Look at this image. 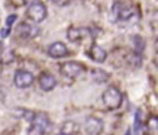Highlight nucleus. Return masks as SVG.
Instances as JSON below:
<instances>
[{"label": "nucleus", "mask_w": 158, "mask_h": 135, "mask_svg": "<svg viewBox=\"0 0 158 135\" xmlns=\"http://www.w3.org/2000/svg\"><path fill=\"white\" fill-rule=\"evenodd\" d=\"M102 102L107 109L115 110V109L120 108V105L122 103V94L116 87L110 85L102 93Z\"/></svg>", "instance_id": "1"}, {"label": "nucleus", "mask_w": 158, "mask_h": 135, "mask_svg": "<svg viewBox=\"0 0 158 135\" xmlns=\"http://www.w3.org/2000/svg\"><path fill=\"white\" fill-rule=\"evenodd\" d=\"M49 126V119L44 113H35V116L28 128L27 135H44L46 130Z\"/></svg>", "instance_id": "2"}, {"label": "nucleus", "mask_w": 158, "mask_h": 135, "mask_svg": "<svg viewBox=\"0 0 158 135\" xmlns=\"http://www.w3.org/2000/svg\"><path fill=\"white\" fill-rule=\"evenodd\" d=\"M59 71L63 76L68 77V78H77L78 76H80L81 73H84L85 71V66L80 62H75V61H69V62H64L59 66Z\"/></svg>", "instance_id": "3"}, {"label": "nucleus", "mask_w": 158, "mask_h": 135, "mask_svg": "<svg viewBox=\"0 0 158 135\" xmlns=\"http://www.w3.org/2000/svg\"><path fill=\"white\" fill-rule=\"evenodd\" d=\"M26 14L30 17V20H32L33 22H41L47 16V9H46V6H44L43 2L36 1L35 4H32V5L28 6Z\"/></svg>", "instance_id": "4"}, {"label": "nucleus", "mask_w": 158, "mask_h": 135, "mask_svg": "<svg viewBox=\"0 0 158 135\" xmlns=\"http://www.w3.org/2000/svg\"><path fill=\"white\" fill-rule=\"evenodd\" d=\"M33 74L26 69H17L14 76V82L19 88H27L33 83Z\"/></svg>", "instance_id": "5"}, {"label": "nucleus", "mask_w": 158, "mask_h": 135, "mask_svg": "<svg viewBox=\"0 0 158 135\" xmlns=\"http://www.w3.org/2000/svg\"><path fill=\"white\" fill-rule=\"evenodd\" d=\"M40 31L41 30L37 25H32V24H27V22H21L16 27V32L22 38H33L40 33Z\"/></svg>", "instance_id": "6"}, {"label": "nucleus", "mask_w": 158, "mask_h": 135, "mask_svg": "<svg viewBox=\"0 0 158 135\" xmlns=\"http://www.w3.org/2000/svg\"><path fill=\"white\" fill-rule=\"evenodd\" d=\"M104 129V123L96 116H89L85 120V131L88 135H99Z\"/></svg>", "instance_id": "7"}, {"label": "nucleus", "mask_w": 158, "mask_h": 135, "mask_svg": "<svg viewBox=\"0 0 158 135\" xmlns=\"http://www.w3.org/2000/svg\"><path fill=\"white\" fill-rule=\"evenodd\" d=\"M38 85L42 90L44 92H48V90H52L56 85H57V81L56 78L48 73V72H43L40 77H38Z\"/></svg>", "instance_id": "8"}, {"label": "nucleus", "mask_w": 158, "mask_h": 135, "mask_svg": "<svg viewBox=\"0 0 158 135\" xmlns=\"http://www.w3.org/2000/svg\"><path fill=\"white\" fill-rule=\"evenodd\" d=\"M89 35H90V31L85 27H70L67 31V37L72 42H79L85 36H89Z\"/></svg>", "instance_id": "9"}, {"label": "nucleus", "mask_w": 158, "mask_h": 135, "mask_svg": "<svg viewBox=\"0 0 158 135\" xmlns=\"http://www.w3.org/2000/svg\"><path fill=\"white\" fill-rule=\"evenodd\" d=\"M48 54L53 58H62L69 54V51L67 48V46L62 42H54L49 46L48 48Z\"/></svg>", "instance_id": "10"}, {"label": "nucleus", "mask_w": 158, "mask_h": 135, "mask_svg": "<svg viewBox=\"0 0 158 135\" xmlns=\"http://www.w3.org/2000/svg\"><path fill=\"white\" fill-rule=\"evenodd\" d=\"M88 56H89L93 61L99 62V63H102V62L106 59L107 53H106V51H105L102 47L98 46L96 43H93L91 47H90L89 51H88Z\"/></svg>", "instance_id": "11"}, {"label": "nucleus", "mask_w": 158, "mask_h": 135, "mask_svg": "<svg viewBox=\"0 0 158 135\" xmlns=\"http://www.w3.org/2000/svg\"><path fill=\"white\" fill-rule=\"evenodd\" d=\"M79 130H80V128L75 121L67 120L63 123V125L60 128V134L62 135H78Z\"/></svg>", "instance_id": "12"}, {"label": "nucleus", "mask_w": 158, "mask_h": 135, "mask_svg": "<svg viewBox=\"0 0 158 135\" xmlns=\"http://www.w3.org/2000/svg\"><path fill=\"white\" fill-rule=\"evenodd\" d=\"M91 77L96 83H105L110 78V74L101 68H93L91 69Z\"/></svg>", "instance_id": "13"}, {"label": "nucleus", "mask_w": 158, "mask_h": 135, "mask_svg": "<svg viewBox=\"0 0 158 135\" xmlns=\"http://www.w3.org/2000/svg\"><path fill=\"white\" fill-rule=\"evenodd\" d=\"M15 58V54L12 52V50H9V48H2L0 51V62L2 64H9L14 61Z\"/></svg>", "instance_id": "14"}, {"label": "nucleus", "mask_w": 158, "mask_h": 135, "mask_svg": "<svg viewBox=\"0 0 158 135\" xmlns=\"http://www.w3.org/2000/svg\"><path fill=\"white\" fill-rule=\"evenodd\" d=\"M132 15H133V11H132V9H130V7H121V9H118V11H117V19L121 20V21L128 20Z\"/></svg>", "instance_id": "15"}, {"label": "nucleus", "mask_w": 158, "mask_h": 135, "mask_svg": "<svg viewBox=\"0 0 158 135\" xmlns=\"http://www.w3.org/2000/svg\"><path fill=\"white\" fill-rule=\"evenodd\" d=\"M135 131L138 135V133L142 131V119H141V110L136 111V116H135Z\"/></svg>", "instance_id": "16"}, {"label": "nucleus", "mask_w": 158, "mask_h": 135, "mask_svg": "<svg viewBox=\"0 0 158 135\" xmlns=\"http://www.w3.org/2000/svg\"><path fill=\"white\" fill-rule=\"evenodd\" d=\"M16 19H17V16H16V15H14V14L9 15V16L6 17V21H5L6 27H7V28H11V25H12V24L16 21Z\"/></svg>", "instance_id": "17"}, {"label": "nucleus", "mask_w": 158, "mask_h": 135, "mask_svg": "<svg viewBox=\"0 0 158 135\" xmlns=\"http://www.w3.org/2000/svg\"><path fill=\"white\" fill-rule=\"evenodd\" d=\"M148 126H149L153 131L157 130V119H156L154 116H152V118L149 119V121H148Z\"/></svg>", "instance_id": "18"}, {"label": "nucleus", "mask_w": 158, "mask_h": 135, "mask_svg": "<svg viewBox=\"0 0 158 135\" xmlns=\"http://www.w3.org/2000/svg\"><path fill=\"white\" fill-rule=\"evenodd\" d=\"M70 1H72V0H52V2H53L54 5H57V6H65V5H68Z\"/></svg>", "instance_id": "19"}, {"label": "nucleus", "mask_w": 158, "mask_h": 135, "mask_svg": "<svg viewBox=\"0 0 158 135\" xmlns=\"http://www.w3.org/2000/svg\"><path fill=\"white\" fill-rule=\"evenodd\" d=\"M10 30H11V28H7V27H5V28H2V30H1V32H0V35H1V37H2V38H5V37H7V36H9V33H10Z\"/></svg>", "instance_id": "20"}, {"label": "nucleus", "mask_w": 158, "mask_h": 135, "mask_svg": "<svg viewBox=\"0 0 158 135\" xmlns=\"http://www.w3.org/2000/svg\"><path fill=\"white\" fill-rule=\"evenodd\" d=\"M36 1H38V0H22L23 5H27V6H30V5H32V4H35Z\"/></svg>", "instance_id": "21"}, {"label": "nucleus", "mask_w": 158, "mask_h": 135, "mask_svg": "<svg viewBox=\"0 0 158 135\" xmlns=\"http://www.w3.org/2000/svg\"><path fill=\"white\" fill-rule=\"evenodd\" d=\"M125 135H131V130H130V129H127V130H126V133H125Z\"/></svg>", "instance_id": "22"}, {"label": "nucleus", "mask_w": 158, "mask_h": 135, "mask_svg": "<svg viewBox=\"0 0 158 135\" xmlns=\"http://www.w3.org/2000/svg\"><path fill=\"white\" fill-rule=\"evenodd\" d=\"M57 135H62V134H60V133H59V134H57Z\"/></svg>", "instance_id": "23"}, {"label": "nucleus", "mask_w": 158, "mask_h": 135, "mask_svg": "<svg viewBox=\"0 0 158 135\" xmlns=\"http://www.w3.org/2000/svg\"><path fill=\"white\" fill-rule=\"evenodd\" d=\"M0 73H1V71H0Z\"/></svg>", "instance_id": "24"}]
</instances>
